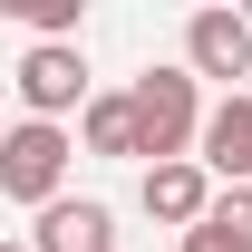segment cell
<instances>
[{
	"instance_id": "obj_1",
	"label": "cell",
	"mask_w": 252,
	"mask_h": 252,
	"mask_svg": "<svg viewBox=\"0 0 252 252\" xmlns=\"http://www.w3.org/2000/svg\"><path fill=\"white\" fill-rule=\"evenodd\" d=\"M126 107H136V156H156V165H175L194 146V126H204L194 68H146V78L126 88Z\"/></svg>"
},
{
	"instance_id": "obj_2",
	"label": "cell",
	"mask_w": 252,
	"mask_h": 252,
	"mask_svg": "<svg viewBox=\"0 0 252 252\" xmlns=\"http://www.w3.org/2000/svg\"><path fill=\"white\" fill-rule=\"evenodd\" d=\"M68 156H78V146H68V126H10V136H0V194H10V204H59V185H68Z\"/></svg>"
},
{
	"instance_id": "obj_3",
	"label": "cell",
	"mask_w": 252,
	"mask_h": 252,
	"mask_svg": "<svg viewBox=\"0 0 252 252\" xmlns=\"http://www.w3.org/2000/svg\"><path fill=\"white\" fill-rule=\"evenodd\" d=\"M20 97H30L39 126H59L68 107H88V59H78V39H39L30 59H20Z\"/></svg>"
},
{
	"instance_id": "obj_4",
	"label": "cell",
	"mask_w": 252,
	"mask_h": 252,
	"mask_svg": "<svg viewBox=\"0 0 252 252\" xmlns=\"http://www.w3.org/2000/svg\"><path fill=\"white\" fill-rule=\"evenodd\" d=\"M185 68L194 78H252V20L243 10H194L185 20Z\"/></svg>"
},
{
	"instance_id": "obj_5",
	"label": "cell",
	"mask_w": 252,
	"mask_h": 252,
	"mask_svg": "<svg viewBox=\"0 0 252 252\" xmlns=\"http://www.w3.org/2000/svg\"><path fill=\"white\" fill-rule=\"evenodd\" d=\"M194 146H204V175H223V185H252V97L233 88L223 107H204V126H194Z\"/></svg>"
},
{
	"instance_id": "obj_6",
	"label": "cell",
	"mask_w": 252,
	"mask_h": 252,
	"mask_svg": "<svg viewBox=\"0 0 252 252\" xmlns=\"http://www.w3.org/2000/svg\"><path fill=\"white\" fill-rule=\"evenodd\" d=\"M30 252H117V214L88 204V194H59V204H39Z\"/></svg>"
},
{
	"instance_id": "obj_7",
	"label": "cell",
	"mask_w": 252,
	"mask_h": 252,
	"mask_svg": "<svg viewBox=\"0 0 252 252\" xmlns=\"http://www.w3.org/2000/svg\"><path fill=\"white\" fill-rule=\"evenodd\" d=\"M204 204H214V175H204V165L194 156H175V165H146V214L156 223H204Z\"/></svg>"
},
{
	"instance_id": "obj_8",
	"label": "cell",
	"mask_w": 252,
	"mask_h": 252,
	"mask_svg": "<svg viewBox=\"0 0 252 252\" xmlns=\"http://www.w3.org/2000/svg\"><path fill=\"white\" fill-rule=\"evenodd\" d=\"M78 126H88V156H136V107L126 97H88Z\"/></svg>"
},
{
	"instance_id": "obj_9",
	"label": "cell",
	"mask_w": 252,
	"mask_h": 252,
	"mask_svg": "<svg viewBox=\"0 0 252 252\" xmlns=\"http://www.w3.org/2000/svg\"><path fill=\"white\" fill-rule=\"evenodd\" d=\"M194 233H214L223 252H252V185H223L214 204H204V223Z\"/></svg>"
},
{
	"instance_id": "obj_10",
	"label": "cell",
	"mask_w": 252,
	"mask_h": 252,
	"mask_svg": "<svg viewBox=\"0 0 252 252\" xmlns=\"http://www.w3.org/2000/svg\"><path fill=\"white\" fill-rule=\"evenodd\" d=\"M0 10H20L39 39H78V0H0Z\"/></svg>"
},
{
	"instance_id": "obj_11",
	"label": "cell",
	"mask_w": 252,
	"mask_h": 252,
	"mask_svg": "<svg viewBox=\"0 0 252 252\" xmlns=\"http://www.w3.org/2000/svg\"><path fill=\"white\" fill-rule=\"evenodd\" d=\"M185 252H223V243H214V233H185Z\"/></svg>"
},
{
	"instance_id": "obj_12",
	"label": "cell",
	"mask_w": 252,
	"mask_h": 252,
	"mask_svg": "<svg viewBox=\"0 0 252 252\" xmlns=\"http://www.w3.org/2000/svg\"><path fill=\"white\" fill-rule=\"evenodd\" d=\"M0 252H30V243H0Z\"/></svg>"
}]
</instances>
